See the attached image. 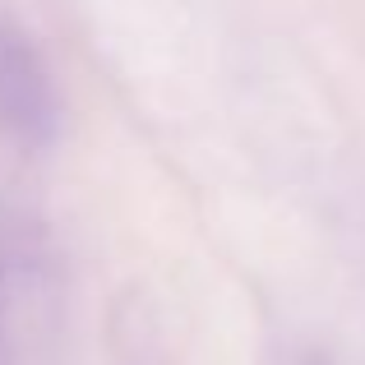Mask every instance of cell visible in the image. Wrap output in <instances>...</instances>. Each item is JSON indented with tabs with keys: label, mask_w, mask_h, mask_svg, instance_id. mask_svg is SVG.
<instances>
[{
	"label": "cell",
	"mask_w": 365,
	"mask_h": 365,
	"mask_svg": "<svg viewBox=\"0 0 365 365\" xmlns=\"http://www.w3.org/2000/svg\"><path fill=\"white\" fill-rule=\"evenodd\" d=\"M61 125V102L33 37L0 19V130L24 143H46Z\"/></svg>",
	"instance_id": "6da1fadb"
}]
</instances>
